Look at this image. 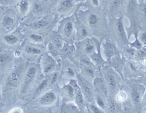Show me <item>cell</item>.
<instances>
[{
	"label": "cell",
	"mask_w": 146,
	"mask_h": 113,
	"mask_svg": "<svg viewBox=\"0 0 146 113\" xmlns=\"http://www.w3.org/2000/svg\"><path fill=\"white\" fill-rule=\"evenodd\" d=\"M104 52L108 59H112L117 54V49L112 43L106 42L104 44Z\"/></svg>",
	"instance_id": "cell-1"
},
{
	"label": "cell",
	"mask_w": 146,
	"mask_h": 113,
	"mask_svg": "<svg viewBox=\"0 0 146 113\" xmlns=\"http://www.w3.org/2000/svg\"><path fill=\"white\" fill-rule=\"evenodd\" d=\"M142 92H143V91L141 89V87L135 86L132 88L131 91V99L132 101L134 104H138L141 102L142 96Z\"/></svg>",
	"instance_id": "cell-2"
},
{
	"label": "cell",
	"mask_w": 146,
	"mask_h": 113,
	"mask_svg": "<svg viewBox=\"0 0 146 113\" xmlns=\"http://www.w3.org/2000/svg\"><path fill=\"white\" fill-rule=\"evenodd\" d=\"M56 100V95L53 92H47L40 99V102L42 105H50Z\"/></svg>",
	"instance_id": "cell-3"
},
{
	"label": "cell",
	"mask_w": 146,
	"mask_h": 113,
	"mask_svg": "<svg viewBox=\"0 0 146 113\" xmlns=\"http://www.w3.org/2000/svg\"><path fill=\"white\" fill-rule=\"evenodd\" d=\"M94 85L97 88L98 91L103 93V95L105 96H107L108 95V89L106 85V83L102 78H96L94 79Z\"/></svg>",
	"instance_id": "cell-4"
},
{
	"label": "cell",
	"mask_w": 146,
	"mask_h": 113,
	"mask_svg": "<svg viewBox=\"0 0 146 113\" xmlns=\"http://www.w3.org/2000/svg\"><path fill=\"white\" fill-rule=\"evenodd\" d=\"M74 2L72 0H63L59 3L57 10L59 12H66L73 8Z\"/></svg>",
	"instance_id": "cell-5"
},
{
	"label": "cell",
	"mask_w": 146,
	"mask_h": 113,
	"mask_svg": "<svg viewBox=\"0 0 146 113\" xmlns=\"http://www.w3.org/2000/svg\"><path fill=\"white\" fill-rule=\"evenodd\" d=\"M106 80L110 89H112L113 91H115L118 89L117 81L112 73H107L106 74Z\"/></svg>",
	"instance_id": "cell-6"
},
{
	"label": "cell",
	"mask_w": 146,
	"mask_h": 113,
	"mask_svg": "<svg viewBox=\"0 0 146 113\" xmlns=\"http://www.w3.org/2000/svg\"><path fill=\"white\" fill-rule=\"evenodd\" d=\"M81 90L85 99H86L88 101L91 102L94 99L93 92L92 91L91 88L89 87V86H88L87 84L82 82V81H81Z\"/></svg>",
	"instance_id": "cell-7"
},
{
	"label": "cell",
	"mask_w": 146,
	"mask_h": 113,
	"mask_svg": "<svg viewBox=\"0 0 146 113\" xmlns=\"http://www.w3.org/2000/svg\"><path fill=\"white\" fill-rule=\"evenodd\" d=\"M75 101L77 104L80 108H82L84 105V95L80 88L77 86L75 85Z\"/></svg>",
	"instance_id": "cell-8"
},
{
	"label": "cell",
	"mask_w": 146,
	"mask_h": 113,
	"mask_svg": "<svg viewBox=\"0 0 146 113\" xmlns=\"http://www.w3.org/2000/svg\"><path fill=\"white\" fill-rule=\"evenodd\" d=\"M116 30L117 33H118L119 36L120 37L123 41L126 40V35H125V31L124 27H123V24L122 23V19L119 18V20H117L115 23Z\"/></svg>",
	"instance_id": "cell-9"
},
{
	"label": "cell",
	"mask_w": 146,
	"mask_h": 113,
	"mask_svg": "<svg viewBox=\"0 0 146 113\" xmlns=\"http://www.w3.org/2000/svg\"><path fill=\"white\" fill-rule=\"evenodd\" d=\"M36 74V69L34 67H30L28 69L26 75H25V87H27L28 84H30L32 79L34 78Z\"/></svg>",
	"instance_id": "cell-10"
},
{
	"label": "cell",
	"mask_w": 146,
	"mask_h": 113,
	"mask_svg": "<svg viewBox=\"0 0 146 113\" xmlns=\"http://www.w3.org/2000/svg\"><path fill=\"white\" fill-rule=\"evenodd\" d=\"M48 24V21L45 20H40L38 21L35 22L29 25V26L33 30H40L46 27Z\"/></svg>",
	"instance_id": "cell-11"
},
{
	"label": "cell",
	"mask_w": 146,
	"mask_h": 113,
	"mask_svg": "<svg viewBox=\"0 0 146 113\" xmlns=\"http://www.w3.org/2000/svg\"><path fill=\"white\" fill-rule=\"evenodd\" d=\"M15 23V19L13 18L12 16L10 15H5L3 18L2 20V25L3 26L6 28L11 26Z\"/></svg>",
	"instance_id": "cell-12"
},
{
	"label": "cell",
	"mask_w": 146,
	"mask_h": 113,
	"mask_svg": "<svg viewBox=\"0 0 146 113\" xmlns=\"http://www.w3.org/2000/svg\"><path fill=\"white\" fill-rule=\"evenodd\" d=\"M8 81L11 85L16 86L19 82V75L17 72H13L10 74L8 78Z\"/></svg>",
	"instance_id": "cell-13"
},
{
	"label": "cell",
	"mask_w": 146,
	"mask_h": 113,
	"mask_svg": "<svg viewBox=\"0 0 146 113\" xmlns=\"http://www.w3.org/2000/svg\"><path fill=\"white\" fill-rule=\"evenodd\" d=\"M73 31V24L71 22H67L63 28V32L66 36H70Z\"/></svg>",
	"instance_id": "cell-14"
},
{
	"label": "cell",
	"mask_w": 146,
	"mask_h": 113,
	"mask_svg": "<svg viewBox=\"0 0 146 113\" xmlns=\"http://www.w3.org/2000/svg\"><path fill=\"white\" fill-rule=\"evenodd\" d=\"M29 7V3L28 0H21L20 3V9L22 13H25Z\"/></svg>",
	"instance_id": "cell-15"
},
{
	"label": "cell",
	"mask_w": 146,
	"mask_h": 113,
	"mask_svg": "<svg viewBox=\"0 0 146 113\" xmlns=\"http://www.w3.org/2000/svg\"><path fill=\"white\" fill-rule=\"evenodd\" d=\"M74 107L69 105H63L62 108V113H76L77 110Z\"/></svg>",
	"instance_id": "cell-16"
},
{
	"label": "cell",
	"mask_w": 146,
	"mask_h": 113,
	"mask_svg": "<svg viewBox=\"0 0 146 113\" xmlns=\"http://www.w3.org/2000/svg\"><path fill=\"white\" fill-rule=\"evenodd\" d=\"M113 67L115 68V70L118 72H122L123 65L122 61L119 59H115V60L113 62Z\"/></svg>",
	"instance_id": "cell-17"
},
{
	"label": "cell",
	"mask_w": 146,
	"mask_h": 113,
	"mask_svg": "<svg viewBox=\"0 0 146 113\" xmlns=\"http://www.w3.org/2000/svg\"><path fill=\"white\" fill-rule=\"evenodd\" d=\"M4 39L6 43L10 45H14L18 41V38L13 35H6L4 36Z\"/></svg>",
	"instance_id": "cell-18"
},
{
	"label": "cell",
	"mask_w": 146,
	"mask_h": 113,
	"mask_svg": "<svg viewBox=\"0 0 146 113\" xmlns=\"http://www.w3.org/2000/svg\"><path fill=\"white\" fill-rule=\"evenodd\" d=\"M127 94L125 91H120L118 93L116 97V101L119 102H122L125 101L127 99Z\"/></svg>",
	"instance_id": "cell-19"
},
{
	"label": "cell",
	"mask_w": 146,
	"mask_h": 113,
	"mask_svg": "<svg viewBox=\"0 0 146 113\" xmlns=\"http://www.w3.org/2000/svg\"><path fill=\"white\" fill-rule=\"evenodd\" d=\"M91 58L93 60V61H94L96 63L98 64H103L104 61L102 58L101 56L98 54H97V53H94V54H92V55L91 56Z\"/></svg>",
	"instance_id": "cell-20"
},
{
	"label": "cell",
	"mask_w": 146,
	"mask_h": 113,
	"mask_svg": "<svg viewBox=\"0 0 146 113\" xmlns=\"http://www.w3.org/2000/svg\"><path fill=\"white\" fill-rule=\"evenodd\" d=\"M25 51L29 54H33V55H38L40 54L41 53V51L38 49H36L35 48H33L31 46H27L25 48Z\"/></svg>",
	"instance_id": "cell-21"
},
{
	"label": "cell",
	"mask_w": 146,
	"mask_h": 113,
	"mask_svg": "<svg viewBox=\"0 0 146 113\" xmlns=\"http://www.w3.org/2000/svg\"><path fill=\"white\" fill-rule=\"evenodd\" d=\"M53 42L57 48H60L62 46V39L60 36H55L53 37Z\"/></svg>",
	"instance_id": "cell-22"
},
{
	"label": "cell",
	"mask_w": 146,
	"mask_h": 113,
	"mask_svg": "<svg viewBox=\"0 0 146 113\" xmlns=\"http://www.w3.org/2000/svg\"><path fill=\"white\" fill-rule=\"evenodd\" d=\"M98 21V17L96 14H91L88 19V23L90 25H94L96 24Z\"/></svg>",
	"instance_id": "cell-23"
},
{
	"label": "cell",
	"mask_w": 146,
	"mask_h": 113,
	"mask_svg": "<svg viewBox=\"0 0 146 113\" xmlns=\"http://www.w3.org/2000/svg\"><path fill=\"white\" fill-rule=\"evenodd\" d=\"M48 49H49V51H50L51 53H52L53 56H56L58 55V49H57V47L54 45L53 43H49Z\"/></svg>",
	"instance_id": "cell-24"
},
{
	"label": "cell",
	"mask_w": 146,
	"mask_h": 113,
	"mask_svg": "<svg viewBox=\"0 0 146 113\" xmlns=\"http://www.w3.org/2000/svg\"><path fill=\"white\" fill-rule=\"evenodd\" d=\"M108 102H109V108L110 113H116L117 106L115 104V102L112 99H109Z\"/></svg>",
	"instance_id": "cell-25"
},
{
	"label": "cell",
	"mask_w": 146,
	"mask_h": 113,
	"mask_svg": "<svg viewBox=\"0 0 146 113\" xmlns=\"http://www.w3.org/2000/svg\"><path fill=\"white\" fill-rule=\"evenodd\" d=\"M47 83H48V80L46 79V80H44L43 81L40 85L38 87V88L36 91V94H38L40 93H41L42 91L45 88L46 85H47Z\"/></svg>",
	"instance_id": "cell-26"
},
{
	"label": "cell",
	"mask_w": 146,
	"mask_h": 113,
	"mask_svg": "<svg viewBox=\"0 0 146 113\" xmlns=\"http://www.w3.org/2000/svg\"><path fill=\"white\" fill-rule=\"evenodd\" d=\"M122 0H113L110 5V9L112 10H115V9H118L121 4Z\"/></svg>",
	"instance_id": "cell-27"
},
{
	"label": "cell",
	"mask_w": 146,
	"mask_h": 113,
	"mask_svg": "<svg viewBox=\"0 0 146 113\" xmlns=\"http://www.w3.org/2000/svg\"><path fill=\"white\" fill-rule=\"evenodd\" d=\"M65 91L67 93L68 96L70 98H72L74 96V91L75 89L73 88V87L71 86H65Z\"/></svg>",
	"instance_id": "cell-28"
},
{
	"label": "cell",
	"mask_w": 146,
	"mask_h": 113,
	"mask_svg": "<svg viewBox=\"0 0 146 113\" xmlns=\"http://www.w3.org/2000/svg\"><path fill=\"white\" fill-rule=\"evenodd\" d=\"M90 108L91 109L92 112L93 113H105L100 108H98L97 106H95L94 104H90Z\"/></svg>",
	"instance_id": "cell-29"
},
{
	"label": "cell",
	"mask_w": 146,
	"mask_h": 113,
	"mask_svg": "<svg viewBox=\"0 0 146 113\" xmlns=\"http://www.w3.org/2000/svg\"><path fill=\"white\" fill-rule=\"evenodd\" d=\"M96 102L97 105L99 106L101 109H104L106 108V104H105V102L103 101V99H102L100 97L97 96L96 98Z\"/></svg>",
	"instance_id": "cell-30"
},
{
	"label": "cell",
	"mask_w": 146,
	"mask_h": 113,
	"mask_svg": "<svg viewBox=\"0 0 146 113\" xmlns=\"http://www.w3.org/2000/svg\"><path fill=\"white\" fill-rule=\"evenodd\" d=\"M30 38L35 42H42L43 41L42 37L40 35H38V34H31V35H30Z\"/></svg>",
	"instance_id": "cell-31"
},
{
	"label": "cell",
	"mask_w": 146,
	"mask_h": 113,
	"mask_svg": "<svg viewBox=\"0 0 146 113\" xmlns=\"http://www.w3.org/2000/svg\"><path fill=\"white\" fill-rule=\"evenodd\" d=\"M94 45L90 43H88L86 45V46H85V51L88 53H91L94 51Z\"/></svg>",
	"instance_id": "cell-32"
},
{
	"label": "cell",
	"mask_w": 146,
	"mask_h": 113,
	"mask_svg": "<svg viewBox=\"0 0 146 113\" xmlns=\"http://www.w3.org/2000/svg\"><path fill=\"white\" fill-rule=\"evenodd\" d=\"M53 68H54V64L53 62H50L48 66H46L45 67V70H44V73H49V72L52 71Z\"/></svg>",
	"instance_id": "cell-33"
},
{
	"label": "cell",
	"mask_w": 146,
	"mask_h": 113,
	"mask_svg": "<svg viewBox=\"0 0 146 113\" xmlns=\"http://www.w3.org/2000/svg\"><path fill=\"white\" fill-rule=\"evenodd\" d=\"M141 9L142 14L146 18V4L145 3H142L141 6Z\"/></svg>",
	"instance_id": "cell-34"
},
{
	"label": "cell",
	"mask_w": 146,
	"mask_h": 113,
	"mask_svg": "<svg viewBox=\"0 0 146 113\" xmlns=\"http://www.w3.org/2000/svg\"><path fill=\"white\" fill-rule=\"evenodd\" d=\"M85 71L87 72V73L88 74V75H89L90 76L94 77V71L92 70L91 68H85Z\"/></svg>",
	"instance_id": "cell-35"
},
{
	"label": "cell",
	"mask_w": 146,
	"mask_h": 113,
	"mask_svg": "<svg viewBox=\"0 0 146 113\" xmlns=\"http://www.w3.org/2000/svg\"><path fill=\"white\" fill-rule=\"evenodd\" d=\"M132 46L133 47H134V48H141V46H142V45H141V43L139 42V41H138L137 39L132 44Z\"/></svg>",
	"instance_id": "cell-36"
},
{
	"label": "cell",
	"mask_w": 146,
	"mask_h": 113,
	"mask_svg": "<svg viewBox=\"0 0 146 113\" xmlns=\"http://www.w3.org/2000/svg\"><path fill=\"white\" fill-rule=\"evenodd\" d=\"M141 40L142 43L146 45V33L144 32L141 34Z\"/></svg>",
	"instance_id": "cell-37"
},
{
	"label": "cell",
	"mask_w": 146,
	"mask_h": 113,
	"mask_svg": "<svg viewBox=\"0 0 146 113\" xmlns=\"http://www.w3.org/2000/svg\"><path fill=\"white\" fill-rule=\"evenodd\" d=\"M35 11L37 12H39L42 11V6H41L38 4H35Z\"/></svg>",
	"instance_id": "cell-38"
},
{
	"label": "cell",
	"mask_w": 146,
	"mask_h": 113,
	"mask_svg": "<svg viewBox=\"0 0 146 113\" xmlns=\"http://www.w3.org/2000/svg\"><path fill=\"white\" fill-rule=\"evenodd\" d=\"M81 34H82V36L83 37H85L87 36V30H86V28H82V30H81Z\"/></svg>",
	"instance_id": "cell-39"
},
{
	"label": "cell",
	"mask_w": 146,
	"mask_h": 113,
	"mask_svg": "<svg viewBox=\"0 0 146 113\" xmlns=\"http://www.w3.org/2000/svg\"><path fill=\"white\" fill-rule=\"evenodd\" d=\"M7 58L8 56H6V55H1V63H3V62H5L6 60H7Z\"/></svg>",
	"instance_id": "cell-40"
},
{
	"label": "cell",
	"mask_w": 146,
	"mask_h": 113,
	"mask_svg": "<svg viewBox=\"0 0 146 113\" xmlns=\"http://www.w3.org/2000/svg\"><path fill=\"white\" fill-rule=\"evenodd\" d=\"M72 52V50L70 48V47H66L65 48V53H66V54L70 55L71 54Z\"/></svg>",
	"instance_id": "cell-41"
},
{
	"label": "cell",
	"mask_w": 146,
	"mask_h": 113,
	"mask_svg": "<svg viewBox=\"0 0 146 113\" xmlns=\"http://www.w3.org/2000/svg\"><path fill=\"white\" fill-rule=\"evenodd\" d=\"M127 52L129 54H130L131 55H134L135 54V51L132 48H129L127 49Z\"/></svg>",
	"instance_id": "cell-42"
},
{
	"label": "cell",
	"mask_w": 146,
	"mask_h": 113,
	"mask_svg": "<svg viewBox=\"0 0 146 113\" xmlns=\"http://www.w3.org/2000/svg\"><path fill=\"white\" fill-rule=\"evenodd\" d=\"M68 75H70V76H74V71H73L72 69H70V68H69L68 70Z\"/></svg>",
	"instance_id": "cell-43"
},
{
	"label": "cell",
	"mask_w": 146,
	"mask_h": 113,
	"mask_svg": "<svg viewBox=\"0 0 146 113\" xmlns=\"http://www.w3.org/2000/svg\"><path fill=\"white\" fill-rule=\"evenodd\" d=\"M122 113H132V112L131 111V110H130L129 109L125 108L123 109V111H122Z\"/></svg>",
	"instance_id": "cell-44"
},
{
	"label": "cell",
	"mask_w": 146,
	"mask_h": 113,
	"mask_svg": "<svg viewBox=\"0 0 146 113\" xmlns=\"http://www.w3.org/2000/svg\"><path fill=\"white\" fill-rule=\"evenodd\" d=\"M92 2L93 5L95 6H98L99 4V2H98V0H92Z\"/></svg>",
	"instance_id": "cell-45"
},
{
	"label": "cell",
	"mask_w": 146,
	"mask_h": 113,
	"mask_svg": "<svg viewBox=\"0 0 146 113\" xmlns=\"http://www.w3.org/2000/svg\"><path fill=\"white\" fill-rule=\"evenodd\" d=\"M56 74H55V75H54L53 76V79H52V83H54L55 82V81H56Z\"/></svg>",
	"instance_id": "cell-46"
},
{
	"label": "cell",
	"mask_w": 146,
	"mask_h": 113,
	"mask_svg": "<svg viewBox=\"0 0 146 113\" xmlns=\"http://www.w3.org/2000/svg\"><path fill=\"white\" fill-rule=\"evenodd\" d=\"M144 99H145V101H146V92L144 93Z\"/></svg>",
	"instance_id": "cell-47"
}]
</instances>
